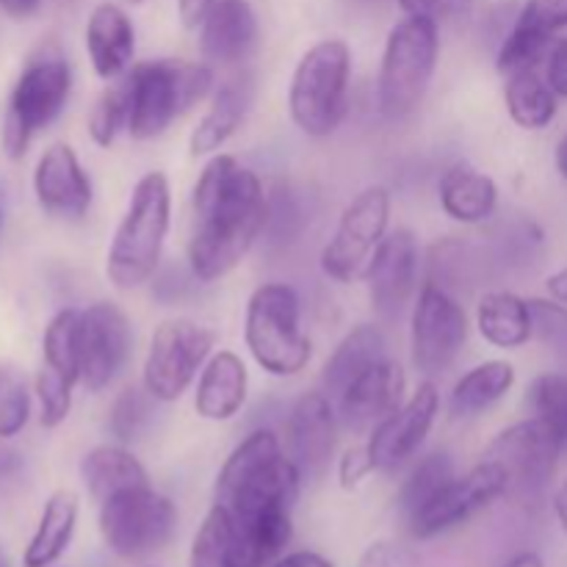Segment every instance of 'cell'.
<instances>
[{
  "instance_id": "6da1fadb",
  "label": "cell",
  "mask_w": 567,
  "mask_h": 567,
  "mask_svg": "<svg viewBox=\"0 0 567 567\" xmlns=\"http://www.w3.org/2000/svg\"><path fill=\"white\" fill-rule=\"evenodd\" d=\"M269 219L260 177L233 155H214L194 186L188 266L203 282L230 275Z\"/></svg>"
},
{
  "instance_id": "7a4b0ae2",
  "label": "cell",
  "mask_w": 567,
  "mask_h": 567,
  "mask_svg": "<svg viewBox=\"0 0 567 567\" xmlns=\"http://www.w3.org/2000/svg\"><path fill=\"white\" fill-rule=\"evenodd\" d=\"M302 474L282 452L271 430H255L244 437L216 476V504L230 509L233 518H247L264 509H291L299 498Z\"/></svg>"
},
{
  "instance_id": "3957f363",
  "label": "cell",
  "mask_w": 567,
  "mask_h": 567,
  "mask_svg": "<svg viewBox=\"0 0 567 567\" xmlns=\"http://www.w3.org/2000/svg\"><path fill=\"white\" fill-rule=\"evenodd\" d=\"M127 92V133L155 138L214 89V72L199 61L155 59L122 75Z\"/></svg>"
},
{
  "instance_id": "277c9868",
  "label": "cell",
  "mask_w": 567,
  "mask_h": 567,
  "mask_svg": "<svg viewBox=\"0 0 567 567\" xmlns=\"http://www.w3.org/2000/svg\"><path fill=\"white\" fill-rule=\"evenodd\" d=\"M172 221V194L164 172H147L138 177L125 216L111 238L105 275L111 286L131 291L147 282L158 269L166 233Z\"/></svg>"
},
{
  "instance_id": "5b68a950",
  "label": "cell",
  "mask_w": 567,
  "mask_h": 567,
  "mask_svg": "<svg viewBox=\"0 0 567 567\" xmlns=\"http://www.w3.org/2000/svg\"><path fill=\"white\" fill-rule=\"evenodd\" d=\"M352 50L341 39H321L299 59L288 89V111L305 136L327 138L349 114Z\"/></svg>"
},
{
  "instance_id": "8992f818",
  "label": "cell",
  "mask_w": 567,
  "mask_h": 567,
  "mask_svg": "<svg viewBox=\"0 0 567 567\" xmlns=\"http://www.w3.org/2000/svg\"><path fill=\"white\" fill-rule=\"evenodd\" d=\"M244 341L255 363L271 377H297L310 363V338L302 332V302L286 282L255 288L244 319Z\"/></svg>"
},
{
  "instance_id": "52a82bcc",
  "label": "cell",
  "mask_w": 567,
  "mask_h": 567,
  "mask_svg": "<svg viewBox=\"0 0 567 567\" xmlns=\"http://www.w3.org/2000/svg\"><path fill=\"white\" fill-rule=\"evenodd\" d=\"M441 53L437 22L426 17H404L388 33L380 66L377 100L388 120H404L413 114L430 89Z\"/></svg>"
},
{
  "instance_id": "ba28073f",
  "label": "cell",
  "mask_w": 567,
  "mask_h": 567,
  "mask_svg": "<svg viewBox=\"0 0 567 567\" xmlns=\"http://www.w3.org/2000/svg\"><path fill=\"white\" fill-rule=\"evenodd\" d=\"M100 535L127 563L164 551L177 529V507L153 487H131L100 504Z\"/></svg>"
},
{
  "instance_id": "9c48e42d",
  "label": "cell",
  "mask_w": 567,
  "mask_h": 567,
  "mask_svg": "<svg viewBox=\"0 0 567 567\" xmlns=\"http://www.w3.org/2000/svg\"><path fill=\"white\" fill-rule=\"evenodd\" d=\"M72 92V70L61 53H42L17 78L3 122V147L11 158H22L39 131L64 111Z\"/></svg>"
},
{
  "instance_id": "30bf717a",
  "label": "cell",
  "mask_w": 567,
  "mask_h": 567,
  "mask_svg": "<svg viewBox=\"0 0 567 567\" xmlns=\"http://www.w3.org/2000/svg\"><path fill=\"white\" fill-rule=\"evenodd\" d=\"M216 336L188 319H169L153 332L144 358V388L158 402H177L192 388L194 377L210 360Z\"/></svg>"
},
{
  "instance_id": "8fae6325",
  "label": "cell",
  "mask_w": 567,
  "mask_h": 567,
  "mask_svg": "<svg viewBox=\"0 0 567 567\" xmlns=\"http://www.w3.org/2000/svg\"><path fill=\"white\" fill-rule=\"evenodd\" d=\"M391 194L382 186H369L343 208L336 233L321 249V271L338 282L363 277L377 247L388 236Z\"/></svg>"
},
{
  "instance_id": "7c38bea8",
  "label": "cell",
  "mask_w": 567,
  "mask_h": 567,
  "mask_svg": "<svg viewBox=\"0 0 567 567\" xmlns=\"http://www.w3.org/2000/svg\"><path fill=\"white\" fill-rule=\"evenodd\" d=\"M468 341L465 308L437 282H426L419 291L410 321L413 365L424 377H437L454 365Z\"/></svg>"
},
{
  "instance_id": "4fadbf2b",
  "label": "cell",
  "mask_w": 567,
  "mask_h": 567,
  "mask_svg": "<svg viewBox=\"0 0 567 567\" xmlns=\"http://www.w3.org/2000/svg\"><path fill=\"white\" fill-rule=\"evenodd\" d=\"M509 493V476L496 460L482 457L480 465L463 476H454L435 498L424 504L415 515H410L408 524L413 537L419 540H432L454 526L465 524L476 513L496 504L498 498Z\"/></svg>"
},
{
  "instance_id": "5bb4252c",
  "label": "cell",
  "mask_w": 567,
  "mask_h": 567,
  "mask_svg": "<svg viewBox=\"0 0 567 567\" xmlns=\"http://www.w3.org/2000/svg\"><path fill=\"white\" fill-rule=\"evenodd\" d=\"M567 435L559 426L543 419H526L504 430L496 441L487 446L485 457L496 460L509 476V491H540L554 476L559 452Z\"/></svg>"
},
{
  "instance_id": "9a60e30c",
  "label": "cell",
  "mask_w": 567,
  "mask_h": 567,
  "mask_svg": "<svg viewBox=\"0 0 567 567\" xmlns=\"http://www.w3.org/2000/svg\"><path fill=\"white\" fill-rule=\"evenodd\" d=\"M419 238L408 227L388 233L363 271V280L369 282L371 308L380 319L396 321L410 308L419 291Z\"/></svg>"
},
{
  "instance_id": "2e32d148",
  "label": "cell",
  "mask_w": 567,
  "mask_h": 567,
  "mask_svg": "<svg viewBox=\"0 0 567 567\" xmlns=\"http://www.w3.org/2000/svg\"><path fill=\"white\" fill-rule=\"evenodd\" d=\"M133 330L125 310L114 302H94L81 310V382L100 393L116 380L131 358Z\"/></svg>"
},
{
  "instance_id": "e0dca14e",
  "label": "cell",
  "mask_w": 567,
  "mask_h": 567,
  "mask_svg": "<svg viewBox=\"0 0 567 567\" xmlns=\"http://www.w3.org/2000/svg\"><path fill=\"white\" fill-rule=\"evenodd\" d=\"M437 413H441V393L435 382H421L413 396L404 399L402 408L393 410L371 432L365 449H369L374 471H396L399 465L408 463L432 432Z\"/></svg>"
},
{
  "instance_id": "ac0fdd59",
  "label": "cell",
  "mask_w": 567,
  "mask_h": 567,
  "mask_svg": "<svg viewBox=\"0 0 567 567\" xmlns=\"http://www.w3.org/2000/svg\"><path fill=\"white\" fill-rule=\"evenodd\" d=\"M338 443V413L324 391H310L297 399L286 421V454L293 460L299 474L316 476L330 468Z\"/></svg>"
},
{
  "instance_id": "d6986e66",
  "label": "cell",
  "mask_w": 567,
  "mask_h": 567,
  "mask_svg": "<svg viewBox=\"0 0 567 567\" xmlns=\"http://www.w3.org/2000/svg\"><path fill=\"white\" fill-rule=\"evenodd\" d=\"M33 194L44 214L55 219L78 221L89 214L94 197L92 177L86 175L70 144L59 142L44 150L33 169Z\"/></svg>"
},
{
  "instance_id": "ffe728a7",
  "label": "cell",
  "mask_w": 567,
  "mask_h": 567,
  "mask_svg": "<svg viewBox=\"0 0 567 567\" xmlns=\"http://www.w3.org/2000/svg\"><path fill=\"white\" fill-rule=\"evenodd\" d=\"M404 388H408V377H404L402 365L385 358L382 363L371 365L365 374H360L336 399L338 421L352 432H374L393 410L402 408Z\"/></svg>"
},
{
  "instance_id": "44dd1931",
  "label": "cell",
  "mask_w": 567,
  "mask_h": 567,
  "mask_svg": "<svg viewBox=\"0 0 567 567\" xmlns=\"http://www.w3.org/2000/svg\"><path fill=\"white\" fill-rule=\"evenodd\" d=\"M258 44V20L247 0H216L199 22V48L216 64H241Z\"/></svg>"
},
{
  "instance_id": "7402d4cb",
  "label": "cell",
  "mask_w": 567,
  "mask_h": 567,
  "mask_svg": "<svg viewBox=\"0 0 567 567\" xmlns=\"http://www.w3.org/2000/svg\"><path fill=\"white\" fill-rule=\"evenodd\" d=\"M86 50L94 72L103 81H116L133 66L136 31L116 3H100L86 22Z\"/></svg>"
},
{
  "instance_id": "603a6c76",
  "label": "cell",
  "mask_w": 567,
  "mask_h": 567,
  "mask_svg": "<svg viewBox=\"0 0 567 567\" xmlns=\"http://www.w3.org/2000/svg\"><path fill=\"white\" fill-rule=\"evenodd\" d=\"M291 509H264L247 518H233V537L225 567H266L280 559L282 548L291 543Z\"/></svg>"
},
{
  "instance_id": "cb8c5ba5",
  "label": "cell",
  "mask_w": 567,
  "mask_h": 567,
  "mask_svg": "<svg viewBox=\"0 0 567 567\" xmlns=\"http://www.w3.org/2000/svg\"><path fill=\"white\" fill-rule=\"evenodd\" d=\"M247 365L236 352H216L197 382L194 410L205 421H227L247 402Z\"/></svg>"
},
{
  "instance_id": "d4e9b609",
  "label": "cell",
  "mask_w": 567,
  "mask_h": 567,
  "mask_svg": "<svg viewBox=\"0 0 567 567\" xmlns=\"http://www.w3.org/2000/svg\"><path fill=\"white\" fill-rule=\"evenodd\" d=\"M441 205L460 225H482L496 214L498 186L468 161H457L441 177Z\"/></svg>"
},
{
  "instance_id": "484cf974",
  "label": "cell",
  "mask_w": 567,
  "mask_h": 567,
  "mask_svg": "<svg viewBox=\"0 0 567 567\" xmlns=\"http://www.w3.org/2000/svg\"><path fill=\"white\" fill-rule=\"evenodd\" d=\"M388 358V341L377 324H358L343 336L336 352L324 363L321 371V388L330 399H338L360 374L371 365L382 363Z\"/></svg>"
},
{
  "instance_id": "4316f807",
  "label": "cell",
  "mask_w": 567,
  "mask_h": 567,
  "mask_svg": "<svg viewBox=\"0 0 567 567\" xmlns=\"http://www.w3.org/2000/svg\"><path fill=\"white\" fill-rule=\"evenodd\" d=\"M249 103H252V83L247 78H233V81L221 83L210 97L208 111L188 138L192 155L216 153L247 120Z\"/></svg>"
},
{
  "instance_id": "83f0119b",
  "label": "cell",
  "mask_w": 567,
  "mask_h": 567,
  "mask_svg": "<svg viewBox=\"0 0 567 567\" xmlns=\"http://www.w3.org/2000/svg\"><path fill=\"white\" fill-rule=\"evenodd\" d=\"M81 480L86 485L89 496L97 504L116 496V493L131 491V487L150 485V476L144 471V465L122 443L120 446H109L105 443V446H94L92 452L83 454Z\"/></svg>"
},
{
  "instance_id": "f1b7e54d",
  "label": "cell",
  "mask_w": 567,
  "mask_h": 567,
  "mask_svg": "<svg viewBox=\"0 0 567 567\" xmlns=\"http://www.w3.org/2000/svg\"><path fill=\"white\" fill-rule=\"evenodd\" d=\"M78 526V496L72 491H55L44 502L37 532L22 554V567H50L70 548Z\"/></svg>"
},
{
  "instance_id": "f546056e",
  "label": "cell",
  "mask_w": 567,
  "mask_h": 567,
  "mask_svg": "<svg viewBox=\"0 0 567 567\" xmlns=\"http://www.w3.org/2000/svg\"><path fill=\"white\" fill-rule=\"evenodd\" d=\"M480 336L496 349H518L535 336L529 302L509 291H491L476 308Z\"/></svg>"
},
{
  "instance_id": "4dcf8cb0",
  "label": "cell",
  "mask_w": 567,
  "mask_h": 567,
  "mask_svg": "<svg viewBox=\"0 0 567 567\" xmlns=\"http://www.w3.org/2000/svg\"><path fill=\"white\" fill-rule=\"evenodd\" d=\"M515 385V369L507 360H487L476 365L468 374L460 377L449 399V413L452 419H476L493 404L502 402Z\"/></svg>"
},
{
  "instance_id": "1f68e13d",
  "label": "cell",
  "mask_w": 567,
  "mask_h": 567,
  "mask_svg": "<svg viewBox=\"0 0 567 567\" xmlns=\"http://www.w3.org/2000/svg\"><path fill=\"white\" fill-rule=\"evenodd\" d=\"M504 100H507L513 122L524 131H543L557 116V92L548 86V81L537 70L507 75Z\"/></svg>"
},
{
  "instance_id": "d6a6232c",
  "label": "cell",
  "mask_w": 567,
  "mask_h": 567,
  "mask_svg": "<svg viewBox=\"0 0 567 567\" xmlns=\"http://www.w3.org/2000/svg\"><path fill=\"white\" fill-rule=\"evenodd\" d=\"M44 369L66 377L70 382H81V310H59L44 327L42 338Z\"/></svg>"
},
{
  "instance_id": "836d02e7",
  "label": "cell",
  "mask_w": 567,
  "mask_h": 567,
  "mask_svg": "<svg viewBox=\"0 0 567 567\" xmlns=\"http://www.w3.org/2000/svg\"><path fill=\"white\" fill-rule=\"evenodd\" d=\"M454 476H457L454 474V460L446 452H432L424 460H419L404 480L402 491H399V509L404 513V518L419 513Z\"/></svg>"
},
{
  "instance_id": "e575fe53",
  "label": "cell",
  "mask_w": 567,
  "mask_h": 567,
  "mask_svg": "<svg viewBox=\"0 0 567 567\" xmlns=\"http://www.w3.org/2000/svg\"><path fill=\"white\" fill-rule=\"evenodd\" d=\"M31 419V385L20 365L0 363V441L20 435Z\"/></svg>"
},
{
  "instance_id": "d590c367",
  "label": "cell",
  "mask_w": 567,
  "mask_h": 567,
  "mask_svg": "<svg viewBox=\"0 0 567 567\" xmlns=\"http://www.w3.org/2000/svg\"><path fill=\"white\" fill-rule=\"evenodd\" d=\"M155 402H158V399L144 388V382L142 385L125 388V391L116 396L114 408H111V415H109L111 435H114L122 446H125V443L138 441V437L144 435V430L150 426V421H153Z\"/></svg>"
},
{
  "instance_id": "8d00e7d4",
  "label": "cell",
  "mask_w": 567,
  "mask_h": 567,
  "mask_svg": "<svg viewBox=\"0 0 567 567\" xmlns=\"http://www.w3.org/2000/svg\"><path fill=\"white\" fill-rule=\"evenodd\" d=\"M230 537H233L230 509L221 507V504H214L210 513L205 515L199 532L194 535L192 554H188V567H225Z\"/></svg>"
},
{
  "instance_id": "74e56055",
  "label": "cell",
  "mask_w": 567,
  "mask_h": 567,
  "mask_svg": "<svg viewBox=\"0 0 567 567\" xmlns=\"http://www.w3.org/2000/svg\"><path fill=\"white\" fill-rule=\"evenodd\" d=\"M120 131H127V92L122 81L105 89L89 111V136L94 144L109 147Z\"/></svg>"
},
{
  "instance_id": "f35d334b",
  "label": "cell",
  "mask_w": 567,
  "mask_h": 567,
  "mask_svg": "<svg viewBox=\"0 0 567 567\" xmlns=\"http://www.w3.org/2000/svg\"><path fill=\"white\" fill-rule=\"evenodd\" d=\"M529 408L537 419L567 435V371H548L529 385Z\"/></svg>"
},
{
  "instance_id": "ab89813d",
  "label": "cell",
  "mask_w": 567,
  "mask_h": 567,
  "mask_svg": "<svg viewBox=\"0 0 567 567\" xmlns=\"http://www.w3.org/2000/svg\"><path fill=\"white\" fill-rule=\"evenodd\" d=\"M72 388H75V382L42 365L37 382H33V393L39 399V421H42L44 430H55L66 421L72 408Z\"/></svg>"
},
{
  "instance_id": "60d3db41",
  "label": "cell",
  "mask_w": 567,
  "mask_h": 567,
  "mask_svg": "<svg viewBox=\"0 0 567 567\" xmlns=\"http://www.w3.org/2000/svg\"><path fill=\"white\" fill-rule=\"evenodd\" d=\"M532 327L535 336L554 349V354L567 360V308L557 299H529Z\"/></svg>"
},
{
  "instance_id": "b9f144b4",
  "label": "cell",
  "mask_w": 567,
  "mask_h": 567,
  "mask_svg": "<svg viewBox=\"0 0 567 567\" xmlns=\"http://www.w3.org/2000/svg\"><path fill=\"white\" fill-rule=\"evenodd\" d=\"M515 22L535 28L546 37H554V33L567 28V0H526Z\"/></svg>"
},
{
  "instance_id": "7bdbcfd3",
  "label": "cell",
  "mask_w": 567,
  "mask_h": 567,
  "mask_svg": "<svg viewBox=\"0 0 567 567\" xmlns=\"http://www.w3.org/2000/svg\"><path fill=\"white\" fill-rule=\"evenodd\" d=\"M396 3L410 17H426L432 22H446L468 14L476 0H396Z\"/></svg>"
},
{
  "instance_id": "ee69618b",
  "label": "cell",
  "mask_w": 567,
  "mask_h": 567,
  "mask_svg": "<svg viewBox=\"0 0 567 567\" xmlns=\"http://www.w3.org/2000/svg\"><path fill=\"white\" fill-rule=\"evenodd\" d=\"M369 474H374V463H371L369 449L365 446L347 449L341 463H338V480H341L343 491H358Z\"/></svg>"
},
{
  "instance_id": "f6af8a7d",
  "label": "cell",
  "mask_w": 567,
  "mask_h": 567,
  "mask_svg": "<svg viewBox=\"0 0 567 567\" xmlns=\"http://www.w3.org/2000/svg\"><path fill=\"white\" fill-rule=\"evenodd\" d=\"M546 81L557 92V97H567V37L557 39L546 55Z\"/></svg>"
},
{
  "instance_id": "bcb514c9",
  "label": "cell",
  "mask_w": 567,
  "mask_h": 567,
  "mask_svg": "<svg viewBox=\"0 0 567 567\" xmlns=\"http://www.w3.org/2000/svg\"><path fill=\"white\" fill-rule=\"evenodd\" d=\"M358 567H399V551L388 540H377L365 548Z\"/></svg>"
},
{
  "instance_id": "7dc6e473",
  "label": "cell",
  "mask_w": 567,
  "mask_h": 567,
  "mask_svg": "<svg viewBox=\"0 0 567 567\" xmlns=\"http://www.w3.org/2000/svg\"><path fill=\"white\" fill-rule=\"evenodd\" d=\"M216 0H177V11H181V20L186 28H197L205 20V14L210 11Z\"/></svg>"
},
{
  "instance_id": "c3c4849f",
  "label": "cell",
  "mask_w": 567,
  "mask_h": 567,
  "mask_svg": "<svg viewBox=\"0 0 567 567\" xmlns=\"http://www.w3.org/2000/svg\"><path fill=\"white\" fill-rule=\"evenodd\" d=\"M271 567H336V565L316 551H293V554H286V557L277 559Z\"/></svg>"
},
{
  "instance_id": "681fc988",
  "label": "cell",
  "mask_w": 567,
  "mask_h": 567,
  "mask_svg": "<svg viewBox=\"0 0 567 567\" xmlns=\"http://www.w3.org/2000/svg\"><path fill=\"white\" fill-rule=\"evenodd\" d=\"M39 6H42V0H0V11L14 17V20H25V17L37 14Z\"/></svg>"
},
{
  "instance_id": "f907efd6",
  "label": "cell",
  "mask_w": 567,
  "mask_h": 567,
  "mask_svg": "<svg viewBox=\"0 0 567 567\" xmlns=\"http://www.w3.org/2000/svg\"><path fill=\"white\" fill-rule=\"evenodd\" d=\"M546 286H548V293H551L557 302L567 305V266L565 269L554 271V275L546 280Z\"/></svg>"
},
{
  "instance_id": "816d5d0a",
  "label": "cell",
  "mask_w": 567,
  "mask_h": 567,
  "mask_svg": "<svg viewBox=\"0 0 567 567\" xmlns=\"http://www.w3.org/2000/svg\"><path fill=\"white\" fill-rule=\"evenodd\" d=\"M554 515H557L559 520V529L567 535V480L557 487V493H554Z\"/></svg>"
},
{
  "instance_id": "f5cc1de1",
  "label": "cell",
  "mask_w": 567,
  "mask_h": 567,
  "mask_svg": "<svg viewBox=\"0 0 567 567\" xmlns=\"http://www.w3.org/2000/svg\"><path fill=\"white\" fill-rule=\"evenodd\" d=\"M504 567H543V559H540V554L524 551V554H518V557L509 559Z\"/></svg>"
},
{
  "instance_id": "db71d44e",
  "label": "cell",
  "mask_w": 567,
  "mask_h": 567,
  "mask_svg": "<svg viewBox=\"0 0 567 567\" xmlns=\"http://www.w3.org/2000/svg\"><path fill=\"white\" fill-rule=\"evenodd\" d=\"M557 169H559V175L567 181V136L559 142V147H557Z\"/></svg>"
},
{
  "instance_id": "11a10c76",
  "label": "cell",
  "mask_w": 567,
  "mask_h": 567,
  "mask_svg": "<svg viewBox=\"0 0 567 567\" xmlns=\"http://www.w3.org/2000/svg\"><path fill=\"white\" fill-rule=\"evenodd\" d=\"M0 230H3V210H0Z\"/></svg>"
}]
</instances>
